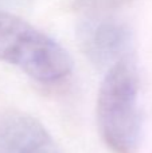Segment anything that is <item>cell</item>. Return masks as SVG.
I'll use <instances>...</instances> for the list:
<instances>
[{
	"mask_svg": "<svg viewBox=\"0 0 152 153\" xmlns=\"http://www.w3.org/2000/svg\"><path fill=\"white\" fill-rule=\"evenodd\" d=\"M97 128L113 153H136L142 140L139 75L131 58L105 70L97 94Z\"/></svg>",
	"mask_w": 152,
	"mask_h": 153,
	"instance_id": "obj_1",
	"label": "cell"
},
{
	"mask_svg": "<svg viewBox=\"0 0 152 153\" xmlns=\"http://www.w3.org/2000/svg\"><path fill=\"white\" fill-rule=\"evenodd\" d=\"M0 62L43 85L63 82L73 71V59L63 46L5 11H0Z\"/></svg>",
	"mask_w": 152,
	"mask_h": 153,
	"instance_id": "obj_2",
	"label": "cell"
},
{
	"mask_svg": "<svg viewBox=\"0 0 152 153\" xmlns=\"http://www.w3.org/2000/svg\"><path fill=\"white\" fill-rule=\"evenodd\" d=\"M0 153H63L38 118L26 113L0 117Z\"/></svg>",
	"mask_w": 152,
	"mask_h": 153,
	"instance_id": "obj_4",
	"label": "cell"
},
{
	"mask_svg": "<svg viewBox=\"0 0 152 153\" xmlns=\"http://www.w3.org/2000/svg\"><path fill=\"white\" fill-rule=\"evenodd\" d=\"M78 39L86 58L100 69H109L131 58V32L113 19H90L78 30Z\"/></svg>",
	"mask_w": 152,
	"mask_h": 153,
	"instance_id": "obj_3",
	"label": "cell"
}]
</instances>
